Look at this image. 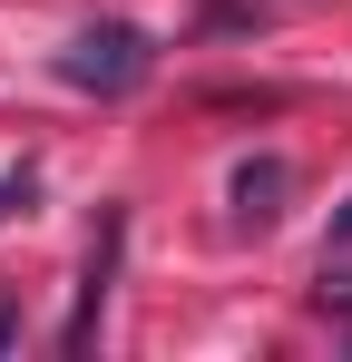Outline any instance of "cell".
<instances>
[{
    "instance_id": "1",
    "label": "cell",
    "mask_w": 352,
    "mask_h": 362,
    "mask_svg": "<svg viewBox=\"0 0 352 362\" xmlns=\"http://www.w3.org/2000/svg\"><path fill=\"white\" fill-rule=\"evenodd\" d=\"M147 69H157V40H147L137 20H88V30L59 49V78L88 88V98H127Z\"/></svg>"
},
{
    "instance_id": "2",
    "label": "cell",
    "mask_w": 352,
    "mask_h": 362,
    "mask_svg": "<svg viewBox=\"0 0 352 362\" xmlns=\"http://www.w3.org/2000/svg\"><path fill=\"white\" fill-rule=\"evenodd\" d=\"M284 196H293V167H284V157H245L235 186H225L235 235H274V226H284Z\"/></svg>"
},
{
    "instance_id": "3",
    "label": "cell",
    "mask_w": 352,
    "mask_h": 362,
    "mask_svg": "<svg viewBox=\"0 0 352 362\" xmlns=\"http://www.w3.org/2000/svg\"><path fill=\"white\" fill-rule=\"evenodd\" d=\"M117 245H127V216H98V245H88V274H78V313H69V353L98 343V313H108V284H117Z\"/></svg>"
},
{
    "instance_id": "4",
    "label": "cell",
    "mask_w": 352,
    "mask_h": 362,
    "mask_svg": "<svg viewBox=\"0 0 352 362\" xmlns=\"http://www.w3.org/2000/svg\"><path fill=\"white\" fill-rule=\"evenodd\" d=\"M30 196H40V177L20 167V177H0V216H30Z\"/></svg>"
},
{
    "instance_id": "5",
    "label": "cell",
    "mask_w": 352,
    "mask_h": 362,
    "mask_svg": "<svg viewBox=\"0 0 352 362\" xmlns=\"http://www.w3.org/2000/svg\"><path fill=\"white\" fill-rule=\"evenodd\" d=\"M323 303H343V313H352V264H343V274L323 264Z\"/></svg>"
},
{
    "instance_id": "6",
    "label": "cell",
    "mask_w": 352,
    "mask_h": 362,
    "mask_svg": "<svg viewBox=\"0 0 352 362\" xmlns=\"http://www.w3.org/2000/svg\"><path fill=\"white\" fill-rule=\"evenodd\" d=\"M333 245H352V206H343V216H333Z\"/></svg>"
}]
</instances>
